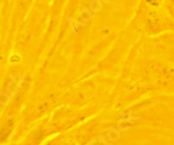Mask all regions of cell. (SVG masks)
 <instances>
[{
  "mask_svg": "<svg viewBox=\"0 0 174 145\" xmlns=\"http://www.w3.org/2000/svg\"><path fill=\"white\" fill-rule=\"evenodd\" d=\"M119 113H120V115H122L125 118L126 121L129 122V123H131V124H133V122L131 121V119H138V118H139L138 117H132V116H131V110L129 111V116H126V115H125L124 112H122V111H120Z\"/></svg>",
  "mask_w": 174,
  "mask_h": 145,
  "instance_id": "7a4b0ae2",
  "label": "cell"
},
{
  "mask_svg": "<svg viewBox=\"0 0 174 145\" xmlns=\"http://www.w3.org/2000/svg\"><path fill=\"white\" fill-rule=\"evenodd\" d=\"M10 78H11L13 81L15 82V83L17 84V86L19 87V89H23L24 88V86H23V84L22 83H28V81H25V80H22L21 79V73L19 72V80H17L12 75H10Z\"/></svg>",
  "mask_w": 174,
  "mask_h": 145,
  "instance_id": "6da1fadb",
  "label": "cell"
}]
</instances>
